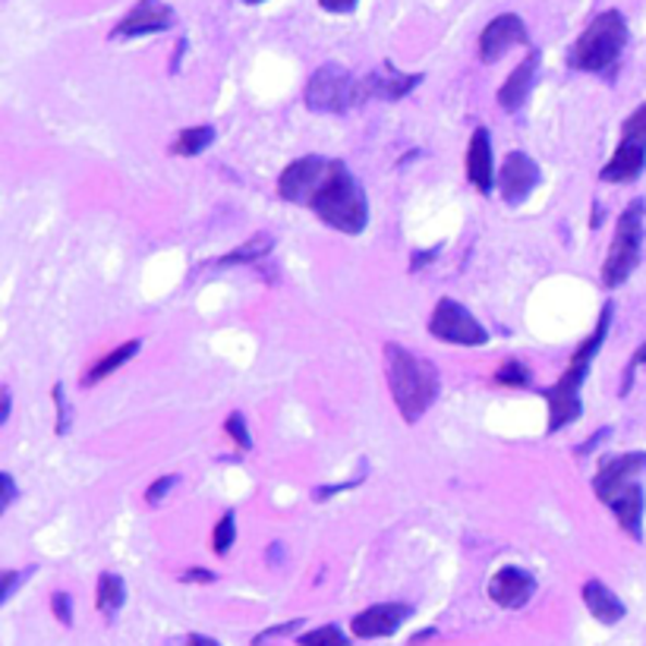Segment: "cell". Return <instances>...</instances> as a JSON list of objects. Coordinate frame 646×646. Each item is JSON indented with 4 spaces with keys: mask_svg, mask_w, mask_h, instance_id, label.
Masks as SVG:
<instances>
[{
    "mask_svg": "<svg viewBox=\"0 0 646 646\" xmlns=\"http://www.w3.org/2000/svg\"><path fill=\"white\" fill-rule=\"evenodd\" d=\"M644 218L646 203L634 199L631 206L621 211L615 224V236L609 246V256L602 263V284L606 288H621L641 265V249H644Z\"/></svg>",
    "mask_w": 646,
    "mask_h": 646,
    "instance_id": "obj_6",
    "label": "cell"
},
{
    "mask_svg": "<svg viewBox=\"0 0 646 646\" xmlns=\"http://www.w3.org/2000/svg\"><path fill=\"white\" fill-rule=\"evenodd\" d=\"M514 45H529L527 26H524V20L517 13H501L479 35V60L483 63H496Z\"/></svg>",
    "mask_w": 646,
    "mask_h": 646,
    "instance_id": "obj_11",
    "label": "cell"
},
{
    "mask_svg": "<svg viewBox=\"0 0 646 646\" xmlns=\"http://www.w3.org/2000/svg\"><path fill=\"white\" fill-rule=\"evenodd\" d=\"M0 489H3V499H0V511H7L13 501H16V483H13V476L10 473H0Z\"/></svg>",
    "mask_w": 646,
    "mask_h": 646,
    "instance_id": "obj_32",
    "label": "cell"
},
{
    "mask_svg": "<svg viewBox=\"0 0 646 646\" xmlns=\"http://www.w3.org/2000/svg\"><path fill=\"white\" fill-rule=\"evenodd\" d=\"M300 646H351L348 634L338 627V624H325V627H316V631H306L296 637Z\"/></svg>",
    "mask_w": 646,
    "mask_h": 646,
    "instance_id": "obj_24",
    "label": "cell"
},
{
    "mask_svg": "<svg viewBox=\"0 0 646 646\" xmlns=\"http://www.w3.org/2000/svg\"><path fill=\"white\" fill-rule=\"evenodd\" d=\"M584 602H587L589 615L596 618L599 624H618L621 618L627 615L624 602L602 581H596V577L584 584Z\"/></svg>",
    "mask_w": 646,
    "mask_h": 646,
    "instance_id": "obj_19",
    "label": "cell"
},
{
    "mask_svg": "<svg viewBox=\"0 0 646 646\" xmlns=\"http://www.w3.org/2000/svg\"><path fill=\"white\" fill-rule=\"evenodd\" d=\"M123 602H126L123 577L114 574V571H105V574L98 577V593H95V606H98V612H105V615H118L120 609H123Z\"/></svg>",
    "mask_w": 646,
    "mask_h": 646,
    "instance_id": "obj_22",
    "label": "cell"
},
{
    "mask_svg": "<svg viewBox=\"0 0 646 646\" xmlns=\"http://www.w3.org/2000/svg\"><path fill=\"white\" fill-rule=\"evenodd\" d=\"M539 186V164L527 151H508L499 171V193L508 206H521Z\"/></svg>",
    "mask_w": 646,
    "mask_h": 646,
    "instance_id": "obj_10",
    "label": "cell"
},
{
    "mask_svg": "<svg viewBox=\"0 0 646 646\" xmlns=\"http://www.w3.org/2000/svg\"><path fill=\"white\" fill-rule=\"evenodd\" d=\"M51 612H54V618H58L63 627H70L73 624V602H70V593H54L51 596Z\"/></svg>",
    "mask_w": 646,
    "mask_h": 646,
    "instance_id": "obj_31",
    "label": "cell"
},
{
    "mask_svg": "<svg viewBox=\"0 0 646 646\" xmlns=\"http://www.w3.org/2000/svg\"><path fill=\"white\" fill-rule=\"evenodd\" d=\"M429 331L444 341V344H458V348H483L489 344V331L486 325L473 316L467 306H461L451 296H441L429 316Z\"/></svg>",
    "mask_w": 646,
    "mask_h": 646,
    "instance_id": "obj_8",
    "label": "cell"
},
{
    "mask_svg": "<svg viewBox=\"0 0 646 646\" xmlns=\"http://www.w3.org/2000/svg\"><path fill=\"white\" fill-rule=\"evenodd\" d=\"M536 70H539V51H529L527 58L514 66V73L504 80V86L499 88V105L508 114L524 108V101L529 98V88H533V80H536Z\"/></svg>",
    "mask_w": 646,
    "mask_h": 646,
    "instance_id": "obj_18",
    "label": "cell"
},
{
    "mask_svg": "<svg viewBox=\"0 0 646 646\" xmlns=\"http://www.w3.org/2000/svg\"><path fill=\"white\" fill-rule=\"evenodd\" d=\"M627 23L618 10H606L589 23L584 35L574 41L571 48V66L581 73H606L612 70L621 58V51L627 48Z\"/></svg>",
    "mask_w": 646,
    "mask_h": 646,
    "instance_id": "obj_5",
    "label": "cell"
},
{
    "mask_svg": "<svg viewBox=\"0 0 646 646\" xmlns=\"http://www.w3.org/2000/svg\"><path fill=\"white\" fill-rule=\"evenodd\" d=\"M621 139H637V143H646V105H641L631 118L624 120V126H621Z\"/></svg>",
    "mask_w": 646,
    "mask_h": 646,
    "instance_id": "obj_29",
    "label": "cell"
},
{
    "mask_svg": "<svg viewBox=\"0 0 646 646\" xmlns=\"http://www.w3.org/2000/svg\"><path fill=\"white\" fill-rule=\"evenodd\" d=\"M29 574H32V568H29V571H26V574H23V571H7V574H3V593H0V599L7 602V599L13 596V589H16V584H20L23 577H29Z\"/></svg>",
    "mask_w": 646,
    "mask_h": 646,
    "instance_id": "obj_33",
    "label": "cell"
},
{
    "mask_svg": "<svg viewBox=\"0 0 646 646\" xmlns=\"http://www.w3.org/2000/svg\"><path fill=\"white\" fill-rule=\"evenodd\" d=\"M419 83H423V73H401V70H394L391 60H385V73H369L366 80H359V86H363V101H369V98L398 101V98L411 95Z\"/></svg>",
    "mask_w": 646,
    "mask_h": 646,
    "instance_id": "obj_15",
    "label": "cell"
},
{
    "mask_svg": "<svg viewBox=\"0 0 646 646\" xmlns=\"http://www.w3.org/2000/svg\"><path fill=\"white\" fill-rule=\"evenodd\" d=\"M467 180L473 183V190H479L483 196L492 193V186L499 183L496 164H492V136L486 126L473 130L471 148H467Z\"/></svg>",
    "mask_w": 646,
    "mask_h": 646,
    "instance_id": "obj_16",
    "label": "cell"
},
{
    "mask_svg": "<svg viewBox=\"0 0 646 646\" xmlns=\"http://www.w3.org/2000/svg\"><path fill=\"white\" fill-rule=\"evenodd\" d=\"M496 382L504 385V388H527L529 369L521 363V359H508L499 373H496Z\"/></svg>",
    "mask_w": 646,
    "mask_h": 646,
    "instance_id": "obj_26",
    "label": "cell"
},
{
    "mask_svg": "<svg viewBox=\"0 0 646 646\" xmlns=\"http://www.w3.org/2000/svg\"><path fill=\"white\" fill-rule=\"evenodd\" d=\"M171 26H174V10L164 0H139L111 29V38L123 41V38H139V35H151V32H164Z\"/></svg>",
    "mask_w": 646,
    "mask_h": 646,
    "instance_id": "obj_12",
    "label": "cell"
},
{
    "mask_svg": "<svg viewBox=\"0 0 646 646\" xmlns=\"http://www.w3.org/2000/svg\"><path fill=\"white\" fill-rule=\"evenodd\" d=\"M51 401H54V407H58L54 429H58V436H66L70 426H73V411H70V401H66V394H63V382H58L51 388Z\"/></svg>",
    "mask_w": 646,
    "mask_h": 646,
    "instance_id": "obj_27",
    "label": "cell"
},
{
    "mask_svg": "<svg viewBox=\"0 0 646 646\" xmlns=\"http://www.w3.org/2000/svg\"><path fill=\"white\" fill-rule=\"evenodd\" d=\"M533 596H536V577L517 564H504L489 581V599L501 609H524Z\"/></svg>",
    "mask_w": 646,
    "mask_h": 646,
    "instance_id": "obj_14",
    "label": "cell"
},
{
    "mask_svg": "<svg viewBox=\"0 0 646 646\" xmlns=\"http://www.w3.org/2000/svg\"><path fill=\"white\" fill-rule=\"evenodd\" d=\"M224 432L236 441L240 451H249V448H253V436H249V429H246L243 413H231V416L224 419Z\"/></svg>",
    "mask_w": 646,
    "mask_h": 646,
    "instance_id": "obj_28",
    "label": "cell"
},
{
    "mask_svg": "<svg viewBox=\"0 0 646 646\" xmlns=\"http://www.w3.org/2000/svg\"><path fill=\"white\" fill-rule=\"evenodd\" d=\"M646 473V451H627L602 461V467L593 479V492L599 496L602 504L612 508L618 524L634 539L644 536V486L641 476Z\"/></svg>",
    "mask_w": 646,
    "mask_h": 646,
    "instance_id": "obj_1",
    "label": "cell"
},
{
    "mask_svg": "<svg viewBox=\"0 0 646 646\" xmlns=\"http://www.w3.org/2000/svg\"><path fill=\"white\" fill-rule=\"evenodd\" d=\"M271 249H275V236L256 234V236H249L246 243H240L236 249H231L228 256H221L215 265H218V268H228V265H253V263H259V259H265Z\"/></svg>",
    "mask_w": 646,
    "mask_h": 646,
    "instance_id": "obj_21",
    "label": "cell"
},
{
    "mask_svg": "<svg viewBox=\"0 0 646 646\" xmlns=\"http://www.w3.org/2000/svg\"><path fill=\"white\" fill-rule=\"evenodd\" d=\"M634 366H646V344H641V348H637V353H634V359H631V369H634Z\"/></svg>",
    "mask_w": 646,
    "mask_h": 646,
    "instance_id": "obj_39",
    "label": "cell"
},
{
    "mask_svg": "<svg viewBox=\"0 0 646 646\" xmlns=\"http://www.w3.org/2000/svg\"><path fill=\"white\" fill-rule=\"evenodd\" d=\"M309 208L322 218L328 228L341 231V234H363L369 224V203H366V190L363 183L351 174V168L344 161H331L322 186L316 190Z\"/></svg>",
    "mask_w": 646,
    "mask_h": 646,
    "instance_id": "obj_3",
    "label": "cell"
},
{
    "mask_svg": "<svg viewBox=\"0 0 646 646\" xmlns=\"http://www.w3.org/2000/svg\"><path fill=\"white\" fill-rule=\"evenodd\" d=\"M646 168V143H637V139H621L612 155V161L599 171V176L606 183H631L637 176L644 174Z\"/></svg>",
    "mask_w": 646,
    "mask_h": 646,
    "instance_id": "obj_17",
    "label": "cell"
},
{
    "mask_svg": "<svg viewBox=\"0 0 646 646\" xmlns=\"http://www.w3.org/2000/svg\"><path fill=\"white\" fill-rule=\"evenodd\" d=\"M243 3H263V0H243Z\"/></svg>",
    "mask_w": 646,
    "mask_h": 646,
    "instance_id": "obj_40",
    "label": "cell"
},
{
    "mask_svg": "<svg viewBox=\"0 0 646 646\" xmlns=\"http://www.w3.org/2000/svg\"><path fill=\"white\" fill-rule=\"evenodd\" d=\"M328 13H353L359 0H319Z\"/></svg>",
    "mask_w": 646,
    "mask_h": 646,
    "instance_id": "obj_36",
    "label": "cell"
},
{
    "mask_svg": "<svg viewBox=\"0 0 646 646\" xmlns=\"http://www.w3.org/2000/svg\"><path fill=\"white\" fill-rule=\"evenodd\" d=\"M183 584H211L215 581V574L206 571V568H190V571H183V577H180Z\"/></svg>",
    "mask_w": 646,
    "mask_h": 646,
    "instance_id": "obj_35",
    "label": "cell"
},
{
    "mask_svg": "<svg viewBox=\"0 0 646 646\" xmlns=\"http://www.w3.org/2000/svg\"><path fill=\"white\" fill-rule=\"evenodd\" d=\"M174 486H176L174 473H164L161 479H155V483L148 486L146 501H148V504H161V501H164V496H168V492H171Z\"/></svg>",
    "mask_w": 646,
    "mask_h": 646,
    "instance_id": "obj_30",
    "label": "cell"
},
{
    "mask_svg": "<svg viewBox=\"0 0 646 646\" xmlns=\"http://www.w3.org/2000/svg\"><path fill=\"white\" fill-rule=\"evenodd\" d=\"M328 168H331V161L319 158V155L296 158V161H291L284 168V174L278 176V196L284 203H294V206H309L316 190L322 186Z\"/></svg>",
    "mask_w": 646,
    "mask_h": 646,
    "instance_id": "obj_9",
    "label": "cell"
},
{
    "mask_svg": "<svg viewBox=\"0 0 646 646\" xmlns=\"http://www.w3.org/2000/svg\"><path fill=\"white\" fill-rule=\"evenodd\" d=\"M303 98L316 114H348L351 108L363 105V86L341 63H325L309 76Z\"/></svg>",
    "mask_w": 646,
    "mask_h": 646,
    "instance_id": "obj_7",
    "label": "cell"
},
{
    "mask_svg": "<svg viewBox=\"0 0 646 646\" xmlns=\"http://www.w3.org/2000/svg\"><path fill=\"white\" fill-rule=\"evenodd\" d=\"M10 407H13V401H10V388H3V413H0V423H7V419H10Z\"/></svg>",
    "mask_w": 646,
    "mask_h": 646,
    "instance_id": "obj_38",
    "label": "cell"
},
{
    "mask_svg": "<svg viewBox=\"0 0 646 646\" xmlns=\"http://www.w3.org/2000/svg\"><path fill=\"white\" fill-rule=\"evenodd\" d=\"M139 348H143V341H126V344H120V348H114L111 353H105V356H101V359H98V363L88 369L83 385H86V388H92V385L105 382L111 373H118L123 363H130V359L139 353Z\"/></svg>",
    "mask_w": 646,
    "mask_h": 646,
    "instance_id": "obj_20",
    "label": "cell"
},
{
    "mask_svg": "<svg viewBox=\"0 0 646 646\" xmlns=\"http://www.w3.org/2000/svg\"><path fill=\"white\" fill-rule=\"evenodd\" d=\"M211 143H215V126L199 123V126H186V130H180L168 151H171V155H183V158H193V155H203Z\"/></svg>",
    "mask_w": 646,
    "mask_h": 646,
    "instance_id": "obj_23",
    "label": "cell"
},
{
    "mask_svg": "<svg viewBox=\"0 0 646 646\" xmlns=\"http://www.w3.org/2000/svg\"><path fill=\"white\" fill-rule=\"evenodd\" d=\"M385 376L391 398L404 423H419V416L439 401L441 379L436 363L416 356L401 344H385Z\"/></svg>",
    "mask_w": 646,
    "mask_h": 646,
    "instance_id": "obj_2",
    "label": "cell"
},
{
    "mask_svg": "<svg viewBox=\"0 0 646 646\" xmlns=\"http://www.w3.org/2000/svg\"><path fill=\"white\" fill-rule=\"evenodd\" d=\"M609 322H612V306L602 309V316H599V322L593 328V334H589L587 341H584V344L574 351V356H571L564 376H561L556 385L546 388V401H549V432H559V429H564L568 423H574V419L584 413V404H581V385L587 382L589 363H593V356L599 353L606 334H609Z\"/></svg>",
    "mask_w": 646,
    "mask_h": 646,
    "instance_id": "obj_4",
    "label": "cell"
},
{
    "mask_svg": "<svg viewBox=\"0 0 646 646\" xmlns=\"http://www.w3.org/2000/svg\"><path fill=\"white\" fill-rule=\"evenodd\" d=\"M190 646H221L218 641H211V637H206V634H190V641H186Z\"/></svg>",
    "mask_w": 646,
    "mask_h": 646,
    "instance_id": "obj_37",
    "label": "cell"
},
{
    "mask_svg": "<svg viewBox=\"0 0 646 646\" xmlns=\"http://www.w3.org/2000/svg\"><path fill=\"white\" fill-rule=\"evenodd\" d=\"M411 606L404 602H379L363 609L359 615L351 618V634L359 641H373V637H391L398 634V627L411 618Z\"/></svg>",
    "mask_w": 646,
    "mask_h": 646,
    "instance_id": "obj_13",
    "label": "cell"
},
{
    "mask_svg": "<svg viewBox=\"0 0 646 646\" xmlns=\"http://www.w3.org/2000/svg\"><path fill=\"white\" fill-rule=\"evenodd\" d=\"M300 624H303V621H291V624H278V627H271V631H265V634H259V637H256L253 644L263 646L265 641H271V637H284V634H291V631H296Z\"/></svg>",
    "mask_w": 646,
    "mask_h": 646,
    "instance_id": "obj_34",
    "label": "cell"
},
{
    "mask_svg": "<svg viewBox=\"0 0 646 646\" xmlns=\"http://www.w3.org/2000/svg\"><path fill=\"white\" fill-rule=\"evenodd\" d=\"M236 539V517L234 511H228L218 524H215V536H211V552L215 556H228L234 549Z\"/></svg>",
    "mask_w": 646,
    "mask_h": 646,
    "instance_id": "obj_25",
    "label": "cell"
}]
</instances>
